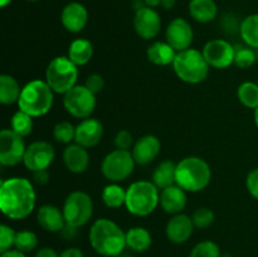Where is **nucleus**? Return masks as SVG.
<instances>
[{"label":"nucleus","mask_w":258,"mask_h":257,"mask_svg":"<svg viewBox=\"0 0 258 257\" xmlns=\"http://www.w3.org/2000/svg\"><path fill=\"white\" fill-rule=\"evenodd\" d=\"M254 123H256V126L258 127V107L254 110Z\"/></svg>","instance_id":"8fccbe9b"},{"label":"nucleus","mask_w":258,"mask_h":257,"mask_svg":"<svg viewBox=\"0 0 258 257\" xmlns=\"http://www.w3.org/2000/svg\"><path fill=\"white\" fill-rule=\"evenodd\" d=\"M54 92L45 81L33 80L23 87L18 106L32 117L44 116L52 110Z\"/></svg>","instance_id":"20e7f679"},{"label":"nucleus","mask_w":258,"mask_h":257,"mask_svg":"<svg viewBox=\"0 0 258 257\" xmlns=\"http://www.w3.org/2000/svg\"><path fill=\"white\" fill-rule=\"evenodd\" d=\"M25 151L24 138L15 134L12 128L0 131V164L3 166H15L23 163Z\"/></svg>","instance_id":"9b49d317"},{"label":"nucleus","mask_w":258,"mask_h":257,"mask_svg":"<svg viewBox=\"0 0 258 257\" xmlns=\"http://www.w3.org/2000/svg\"><path fill=\"white\" fill-rule=\"evenodd\" d=\"M116 149L118 150H128L134 148V138L131 135L130 131L127 130H120L115 136V140H113Z\"/></svg>","instance_id":"58836bf2"},{"label":"nucleus","mask_w":258,"mask_h":257,"mask_svg":"<svg viewBox=\"0 0 258 257\" xmlns=\"http://www.w3.org/2000/svg\"><path fill=\"white\" fill-rule=\"evenodd\" d=\"M160 204V189L149 180H138L126 189L125 207L136 217H148Z\"/></svg>","instance_id":"39448f33"},{"label":"nucleus","mask_w":258,"mask_h":257,"mask_svg":"<svg viewBox=\"0 0 258 257\" xmlns=\"http://www.w3.org/2000/svg\"><path fill=\"white\" fill-rule=\"evenodd\" d=\"M37 194L32 181L27 178H9L0 185V209L10 219H25L33 213Z\"/></svg>","instance_id":"f257e3e1"},{"label":"nucleus","mask_w":258,"mask_h":257,"mask_svg":"<svg viewBox=\"0 0 258 257\" xmlns=\"http://www.w3.org/2000/svg\"><path fill=\"white\" fill-rule=\"evenodd\" d=\"M175 4H176V0H161V3H160L161 7L166 10L173 9V8L175 7Z\"/></svg>","instance_id":"49530a36"},{"label":"nucleus","mask_w":258,"mask_h":257,"mask_svg":"<svg viewBox=\"0 0 258 257\" xmlns=\"http://www.w3.org/2000/svg\"><path fill=\"white\" fill-rule=\"evenodd\" d=\"M25 2H30V3H34V2H38V0H25Z\"/></svg>","instance_id":"864d4df0"},{"label":"nucleus","mask_w":258,"mask_h":257,"mask_svg":"<svg viewBox=\"0 0 258 257\" xmlns=\"http://www.w3.org/2000/svg\"><path fill=\"white\" fill-rule=\"evenodd\" d=\"M221 248L213 241H202L191 249L189 257H221Z\"/></svg>","instance_id":"c9c22d12"},{"label":"nucleus","mask_w":258,"mask_h":257,"mask_svg":"<svg viewBox=\"0 0 258 257\" xmlns=\"http://www.w3.org/2000/svg\"><path fill=\"white\" fill-rule=\"evenodd\" d=\"M153 244V237L150 232L144 227H133L126 232V247L134 252L143 253Z\"/></svg>","instance_id":"393cba45"},{"label":"nucleus","mask_w":258,"mask_h":257,"mask_svg":"<svg viewBox=\"0 0 258 257\" xmlns=\"http://www.w3.org/2000/svg\"><path fill=\"white\" fill-rule=\"evenodd\" d=\"M188 9L190 17L198 23L212 22L218 14V7L214 0H190Z\"/></svg>","instance_id":"b1692460"},{"label":"nucleus","mask_w":258,"mask_h":257,"mask_svg":"<svg viewBox=\"0 0 258 257\" xmlns=\"http://www.w3.org/2000/svg\"><path fill=\"white\" fill-rule=\"evenodd\" d=\"M63 161L71 173L82 174L90 165V155L87 149L81 146L80 144H70L63 151Z\"/></svg>","instance_id":"412c9836"},{"label":"nucleus","mask_w":258,"mask_h":257,"mask_svg":"<svg viewBox=\"0 0 258 257\" xmlns=\"http://www.w3.org/2000/svg\"><path fill=\"white\" fill-rule=\"evenodd\" d=\"M211 180V166L199 156H188L176 164V184L185 191H202L209 185Z\"/></svg>","instance_id":"7ed1b4c3"},{"label":"nucleus","mask_w":258,"mask_h":257,"mask_svg":"<svg viewBox=\"0 0 258 257\" xmlns=\"http://www.w3.org/2000/svg\"><path fill=\"white\" fill-rule=\"evenodd\" d=\"M15 236H17V232L12 227L8 224L0 226V253H4L14 247Z\"/></svg>","instance_id":"4c0bfd02"},{"label":"nucleus","mask_w":258,"mask_h":257,"mask_svg":"<svg viewBox=\"0 0 258 257\" xmlns=\"http://www.w3.org/2000/svg\"><path fill=\"white\" fill-rule=\"evenodd\" d=\"M135 164L136 161L131 151L116 149L103 158L101 171L111 183H120L126 180L134 173Z\"/></svg>","instance_id":"1a4fd4ad"},{"label":"nucleus","mask_w":258,"mask_h":257,"mask_svg":"<svg viewBox=\"0 0 258 257\" xmlns=\"http://www.w3.org/2000/svg\"><path fill=\"white\" fill-rule=\"evenodd\" d=\"M202 53H203L209 67L224 70V68H228L229 66L234 65L236 48L226 39L209 40L203 47Z\"/></svg>","instance_id":"ddd939ff"},{"label":"nucleus","mask_w":258,"mask_h":257,"mask_svg":"<svg viewBox=\"0 0 258 257\" xmlns=\"http://www.w3.org/2000/svg\"><path fill=\"white\" fill-rule=\"evenodd\" d=\"M12 2H13V0H0V7H2V8L8 7V5H9Z\"/></svg>","instance_id":"09e8293b"},{"label":"nucleus","mask_w":258,"mask_h":257,"mask_svg":"<svg viewBox=\"0 0 258 257\" xmlns=\"http://www.w3.org/2000/svg\"><path fill=\"white\" fill-rule=\"evenodd\" d=\"M34 257H59V254L52 247H42L40 249H38Z\"/></svg>","instance_id":"37998d69"},{"label":"nucleus","mask_w":258,"mask_h":257,"mask_svg":"<svg viewBox=\"0 0 258 257\" xmlns=\"http://www.w3.org/2000/svg\"><path fill=\"white\" fill-rule=\"evenodd\" d=\"M53 136L58 143L70 145L76 138V126L70 121H60L53 127Z\"/></svg>","instance_id":"72a5a7b5"},{"label":"nucleus","mask_w":258,"mask_h":257,"mask_svg":"<svg viewBox=\"0 0 258 257\" xmlns=\"http://www.w3.org/2000/svg\"><path fill=\"white\" fill-rule=\"evenodd\" d=\"M103 136V125L100 120L93 117L83 118L76 126L75 143L83 148H93L101 141Z\"/></svg>","instance_id":"f3484780"},{"label":"nucleus","mask_w":258,"mask_h":257,"mask_svg":"<svg viewBox=\"0 0 258 257\" xmlns=\"http://www.w3.org/2000/svg\"><path fill=\"white\" fill-rule=\"evenodd\" d=\"M237 97L238 101L247 108L258 107V83L253 82H243L239 85L237 90Z\"/></svg>","instance_id":"7c9ffc66"},{"label":"nucleus","mask_w":258,"mask_h":257,"mask_svg":"<svg viewBox=\"0 0 258 257\" xmlns=\"http://www.w3.org/2000/svg\"><path fill=\"white\" fill-rule=\"evenodd\" d=\"M37 222L43 229H45L47 232H52V233L62 232L67 226L63 211H60L58 207L53 206V204H44L38 208Z\"/></svg>","instance_id":"aec40b11"},{"label":"nucleus","mask_w":258,"mask_h":257,"mask_svg":"<svg viewBox=\"0 0 258 257\" xmlns=\"http://www.w3.org/2000/svg\"><path fill=\"white\" fill-rule=\"evenodd\" d=\"M153 183L160 190L176 184V164L171 160H164L153 173Z\"/></svg>","instance_id":"bb28decb"},{"label":"nucleus","mask_w":258,"mask_h":257,"mask_svg":"<svg viewBox=\"0 0 258 257\" xmlns=\"http://www.w3.org/2000/svg\"><path fill=\"white\" fill-rule=\"evenodd\" d=\"M165 38L166 42L176 52L189 49L194 39L193 28L189 24L188 20L183 19V18H175L169 23L165 30Z\"/></svg>","instance_id":"2eb2a0df"},{"label":"nucleus","mask_w":258,"mask_h":257,"mask_svg":"<svg viewBox=\"0 0 258 257\" xmlns=\"http://www.w3.org/2000/svg\"><path fill=\"white\" fill-rule=\"evenodd\" d=\"M59 257H85V254L77 247H70V248H66L64 251L60 252Z\"/></svg>","instance_id":"c03bdc74"},{"label":"nucleus","mask_w":258,"mask_h":257,"mask_svg":"<svg viewBox=\"0 0 258 257\" xmlns=\"http://www.w3.org/2000/svg\"><path fill=\"white\" fill-rule=\"evenodd\" d=\"M85 86L91 91V92L97 95V93H100L101 91L103 90V87H105V80H103L102 76L98 75V73H92V75H90L86 78Z\"/></svg>","instance_id":"ea45409f"},{"label":"nucleus","mask_w":258,"mask_h":257,"mask_svg":"<svg viewBox=\"0 0 258 257\" xmlns=\"http://www.w3.org/2000/svg\"><path fill=\"white\" fill-rule=\"evenodd\" d=\"M161 150V143L158 136L144 135L138 139L131 149L134 159L139 165H148L155 160Z\"/></svg>","instance_id":"a211bd4d"},{"label":"nucleus","mask_w":258,"mask_h":257,"mask_svg":"<svg viewBox=\"0 0 258 257\" xmlns=\"http://www.w3.org/2000/svg\"><path fill=\"white\" fill-rule=\"evenodd\" d=\"M22 90L23 87H20L18 81L13 76H0V102L3 105L9 106L18 103Z\"/></svg>","instance_id":"cd10ccee"},{"label":"nucleus","mask_w":258,"mask_h":257,"mask_svg":"<svg viewBox=\"0 0 258 257\" xmlns=\"http://www.w3.org/2000/svg\"><path fill=\"white\" fill-rule=\"evenodd\" d=\"M0 257H27V256H25L24 252H20L18 251V249H9V251L2 253V256Z\"/></svg>","instance_id":"a18cd8bd"},{"label":"nucleus","mask_w":258,"mask_h":257,"mask_svg":"<svg viewBox=\"0 0 258 257\" xmlns=\"http://www.w3.org/2000/svg\"><path fill=\"white\" fill-rule=\"evenodd\" d=\"M33 181L38 185H44L49 181V173L48 170H39L33 173Z\"/></svg>","instance_id":"79ce46f5"},{"label":"nucleus","mask_w":258,"mask_h":257,"mask_svg":"<svg viewBox=\"0 0 258 257\" xmlns=\"http://www.w3.org/2000/svg\"><path fill=\"white\" fill-rule=\"evenodd\" d=\"M103 204L108 208L117 209L125 206L126 203V190L117 183H111L103 188L101 193Z\"/></svg>","instance_id":"c756f323"},{"label":"nucleus","mask_w":258,"mask_h":257,"mask_svg":"<svg viewBox=\"0 0 258 257\" xmlns=\"http://www.w3.org/2000/svg\"><path fill=\"white\" fill-rule=\"evenodd\" d=\"M191 219H193V223L196 226V228L206 229L213 224L214 213L212 209L207 208V207H202V208H198L197 211H194Z\"/></svg>","instance_id":"e433bc0d"},{"label":"nucleus","mask_w":258,"mask_h":257,"mask_svg":"<svg viewBox=\"0 0 258 257\" xmlns=\"http://www.w3.org/2000/svg\"><path fill=\"white\" fill-rule=\"evenodd\" d=\"M239 34L246 45L258 49V14H251L242 20Z\"/></svg>","instance_id":"c85d7f7f"},{"label":"nucleus","mask_w":258,"mask_h":257,"mask_svg":"<svg viewBox=\"0 0 258 257\" xmlns=\"http://www.w3.org/2000/svg\"><path fill=\"white\" fill-rule=\"evenodd\" d=\"M63 27L71 33H80L86 28L88 22V12L81 3L72 2L63 8L60 13Z\"/></svg>","instance_id":"6ab92c4d"},{"label":"nucleus","mask_w":258,"mask_h":257,"mask_svg":"<svg viewBox=\"0 0 258 257\" xmlns=\"http://www.w3.org/2000/svg\"><path fill=\"white\" fill-rule=\"evenodd\" d=\"M133 2H140V0H133Z\"/></svg>","instance_id":"5fc2aeb1"},{"label":"nucleus","mask_w":258,"mask_h":257,"mask_svg":"<svg viewBox=\"0 0 258 257\" xmlns=\"http://www.w3.org/2000/svg\"><path fill=\"white\" fill-rule=\"evenodd\" d=\"M54 159L55 150L52 144L44 140H39L27 146L23 164L28 170L34 173V171L47 170L52 165Z\"/></svg>","instance_id":"f8f14e48"},{"label":"nucleus","mask_w":258,"mask_h":257,"mask_svg":"<svg viewBox=\"0 0 258 257\" xmlns=\"http://www.w3.org/2000/svg\"><path fill=\"white\" fill-rule=\"evenodd\" d=\"M134 28L139 37L150 40L159 35L161 30V18L153 8L144 7L136 10L134 17Z\"/></svg>","instance_id":"4468645a"},{"label":"nucleus","mask_w":258,"mask_h":257,"mask_svg":"<svg viewBox=\"0 0 258 257\" xmlns=\"http://www.w3.org/2000/svg\"><path fill=\"white\" fill-rule=\"evenodd\" d=\"M173 68L179 80L190 85L203 82L209 73V65L203 53L194 48L178 52Z\"/></svg>","instance_id":"423d86ee"},{"label":"nucleus","mask_w":258,"mask_h":257,"mask_svg":"<svg viewBox=\"0 0 258 257\" xmlns=\"http://www.w3.org/2000/svg\"><path fill=\"white\" fill-rule=\"evenodd\" d=\"M68 58L75 63L77 67L85 66L92 59L93 57V45L92 43L85 38L75 39L68 47Z\"/></svg>","instance_id":"a878e982"},{"label":"nucleus","mask_w":258,"mask_h":257,"mask_svg":"<svg viewBox=\"0 0 258 257\" xmlns=\"http://www.w3.org/2000/svg\"><path fill=\"white\" fill-rule=\"evenodd\" d=\"M10 125H12V130L15 134H18L22 138H27L32 134L33 131V117L28 113H25L24 111L19 110L13 115L12 121H10Z\"/></svg>","instance_id":"2f4dec72"},{"label":"nucleus","mask_w":258,"mask_h":257,"mask_svg":"<svg viewBox=\"0 0 258 257\" xmlns=\"http://www.w3.org/2000/svg\"><path fill=\"white\" fill-rule=\"evenodd\" d=\"M144 3H145V7L155 9L156 7H159V5H160L161 0H144Z\"/></svg>","instance_id":"de8ad7c7"},{"label":"nucleus","mask_w":258,"mask_h":257,"mask_svg":"<svg viewBox=\"0 0 258 257\" xmlns=\"http://www.w3.org/2000/svg\"><path fill=\"white\" fill-rule=\"evenodd\" d=\"M257 55L253 48L248 47V45H243V47L236 48V54H234V65L242 70H247V68L252 67L256 63Z\"/></svg>","instance_id":"f704fd0d"},{"label":"nucleus","mask_w":258,"mask_h":257,"mask_svg":"<svg viewBox=\"0 0 258 257\" xmlns=\"http://www.w3.org/2000/svg\"><path fill=\"white\" fill-rule=\"evenodd\" d=\"M63 216L67 226L80 228L87 224L93 214L92 198L86 191L75 190L67 196L63 203Z\"/></svg>","instance_id":"6e6552de"},{"label":"nucleus","mask_w":258,"mask_h":257,"mask_svg":"<svg viewBox=\"0 0 258 257\" xmlns=\"http://www.w3.org/2000/svg\"><path fill=\"white\" fill-rule=\"evenodd\" d=\"M221 257H233V256H232V254H229V253H223Z\"/></svg>","instance_id":"603ef678"},{"label":"nucleus","mask_w":258,"mask_h":257,"mask_svg":"<svg viewBox=\"0 0 258 257\" xmlns=\"http://www.w3.org/2000/svg\"><path fill=\"white\" fill-rule=\"evenodd\" d=\"M160 206L169 214H179L185 209L186 191L178 184L168 186L160 191Z\"/></svg>","instance_id":"4be33fe9"},{"label":"nucleus","mask_w":258,"mask_h":257,"mask_svg":"<svg viewBox=\"0 0 258 257\" xmlns=\"http://www.w3.org/2000/svg\"><path fill=\"white\" fill-rule=\"evenodd\" d=\"M78 68L68 57H55L48 63L45 70V82L53 92L66 95L77 86Z\"/></svg>","instance_id":"0eeeda50"},{"label":"nucleus","mask_w":258,"mask_h":257,"mask_svg":"<svg viewBox=\"0 0 258 257\" xmlns=\"http://www.w3.org/2000/svg\"><path fill=\"white\" fill-rule=\"evenodd\" d=\"M115 257H133L131 256V254H127V253H120V254H117V256H115Z\"/></svg>","instance_id":"3c124183"},{"label":"nucleus","mask_w":258,"mask_h":257,"mask_svg":"<svg viewBox=\"0 0 258 257\" xmlns=\"http://www.w3.org/2000/svg\"><path fill=\"white\" fill-rule=\"evenodd\" d=\"M63 106L71 116L76 118H88L95 111L97 100L85 85H77L63 95Z\"/></svg>","instance_id":"9d476101"},{"label":"nucleus","mask_w":258,"mask_h":257,"mask_svg":"<svg viewBox=\"0 0 258 257\" xmlns=\"http://www.w3.org/2000/svg\"><path fill=\"white\" fill-rule=\"evenodd\" d=\"M91 247L103 257H115L122 253L126 247V232L108 218H100L91 226Z\"/></svg>","instance_id":"f03ea898"},{"label":"nucleus","mask_w":258,"mask_h":257,"mask_svg":"<svg viewBox=\"0 0 258 257\" xmlns=\"http://www.w3.org/2000/svg\"><path fill=\"white\" fill-rule=\"evenodd\" d=\"M194 228H196V226H194L191 217L179 213L174 214L169 219L165 227V233L169 241L175 244H181L189 241V238L193 234Z\"/></svg>","instance_id":"dca6fc26"},{"label":"nucleus","mask_w":258,"mask_h":257,"mask_svg":"<svg viewBox=\"0 0 258 257\" xmlns=\"http://www.w3.org/2000/svg\"><path fill=\"white\" fill-rule=\"evenodd\" d=\"M176 54L178 52L168 42H160V40L151 43L146 50L148 59L155 66L173 65Z\"/></svg>","instance_id":"5701e85b"},{"label":"nucleus","mask_w":258,"mask_h":257,"mask_svg":"<svg viewBox=\"0 0 258 257\" xmlns=\"http://www.w3.org/2000/svg\"><path fill=\"white\" fill-rule=\"evenodd\" d=\"M246 186L248 193L258 201V168L248 173L246 178Z\"/></svg>","instance_id":"a19ab883"},{"label":"nucleus","mask_w":258,"mask_h":257,"mask_svg":"<svg viewBox=\"0 0 258 257\" xmlns=\"http://www.w3.org/2000/svg\"><path fill=\"white\" fill-rule=\"evenodd\" d=\"M38 246V237L34 232L28 231V229H23V231L17 232V236H15V243L14 247L15 249L20 252H32L37 248Z\"/></svg>","instance_id":"473e14b6"}]
</instances>
